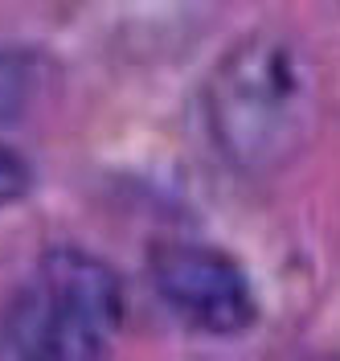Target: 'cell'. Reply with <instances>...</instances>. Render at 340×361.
I'll return each instance as SVG.
<instances>
[{"mask_svg": "<svg viewBox=\"0 0 340 361\" xmlns=\"http://www.w3.org/2000/svg\"><path fill=\"white\" fill-rule=\"evenodd\" d=\"M119 324V275L87 250L53 247L0 316V357L87 361L107 353Z\"/></svg>", "mask_w": 340, "mask_h": 361, "instance_id": "obj_2", "label": "cell"}, {"mask_svg": "<svg viewBox=\"0 0 340 361\" xmlns=\"http://www.w3.org/2000/svg\"><path fill=\"white\" fill-rule=\"evenodd\" d=\"M29 189H33V169H29V160H25L13 144H0V209L25 202Z\"/></svg>", "mask_w": 340, "mask_h": 361, "instance_id": "obj_4", "label": "cell"}, {"mask_svg": "<svg viewBox=\"0 0 340 361\" xmlns=\"http://www.w3.org/2000/svg\"><path fill=\"white\" fill-rule=\"evenodd\" d=\"M148 275H152V288L164 300V308L181 316L197 333L234 337V333H246L258 316L246 271L218 247L160 243L152 247Z\"/></svg>", "mask_w": 340, "mask_h": 361, "instance_id": "obj_3", "label": "cell"}, {"mask_svg": "<svg viewBox=\"0 0 340 361\" xmlns=\"http://www.w3.org/2000/svg\"><path fill=\"white\" fill-rule=\"evenodd\" d=\"M29 66H25V58L17 54H4L0 58V119H8V115H17L29 103Z\"/></svg>", "mask_w": 340, "mask_h": 361, "instance_id": "obj_5", "label": "cell"}, {"mask_svg": "<svg viewBox=\"0 0 340 361\" xmlns=\"http://www.w3.org/2000/svg\"><path fill=\"white\" fill-rule=\"evenodd\" d=\"M205 123L234 173L291 169L324 123V70L308 42L287 29L238 37L205 82Z\"/></svg>", "mask_w": 340, "mask_h": 361, "instance_id": "obj_1", "label": "cell"}]
</instances>
